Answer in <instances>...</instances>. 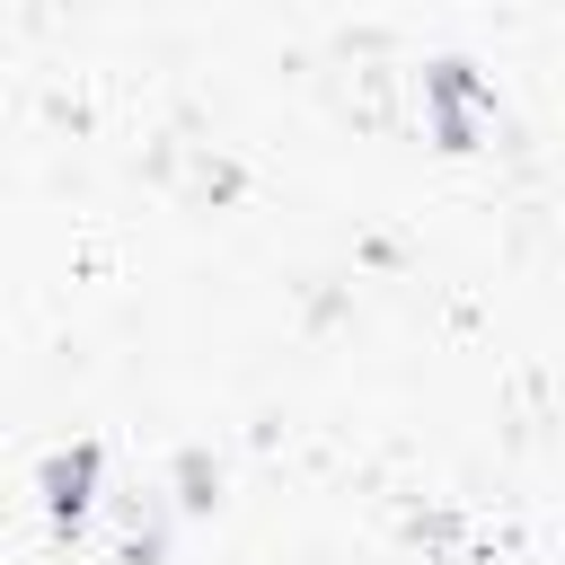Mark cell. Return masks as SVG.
<instances>
[{
	"mask_svg": "<svg viewBox=\"0 0 565 565\" xmlns=\"http://www.w3.org/2000/svg\"><path fill=\"white\" fill-rule=\"evenodd\" d=\"M159 547H168V521H159V512H132V521H124V556L141 565V556H159Z\"/></svg>",
	"mask_w": 565,
	"mask_h": 565,
	"instance_id": "cell-4",
	"label": "cell"
},
{
	"mask_svg": "<svg viewBox=\"0 0 565 565\" xmlns=\"http://www.w3.org/2000/svg\"><path fill=\"white\" fill-rule=\"evenodd\" d=\"M97 477H106V450H97V441H71V450H53V459L35 468L44 521H53V530H79V521H88V503H97Z\"/></svg>",
	"mask_w": 565,
	"mask_h": 565,
	"instance_id": "cell-2",
	"label": "cell"
},
{
	"mask_svg": "<svg viewBox=\"0 0 565 565\" xmlns=\"http://www.w3.org/2000/svg\"><path fill=\"white\" fill-rule=\"evenodd\" d=\"M177 486H185L177 503H185V512H203V503H212V459H203V450H185V459H177Z\"/></svg>",
	"mask_w": 565,
	"mask_h": 565,
	"instance_id": "cell-3",
	"label": "cell"
},
{
	"mask_svg": "<svg viewBox=\"0 0 565 565\" xmlns=\"http://www.w3.org/2000/svg\"><path fill=\"white\" fill-rule=\"evenodd\" d=\"M424 106H433V141L441 150H468L477 141V115H486V79H477V62H433L424 71Z\"/></svg>",
	"mask_w": 565,
	"mask_h": 565,
	"instance_id": "cell-1",
	"label": "cell"
}]
</instances>
